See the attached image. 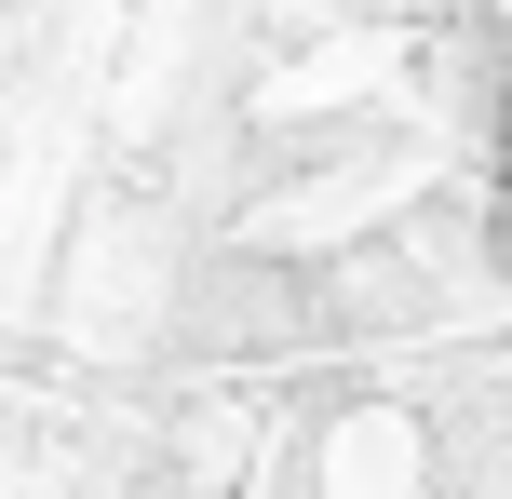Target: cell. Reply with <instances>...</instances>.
<instances>
[{
    "label": "cell",
    "mask_w": 512,
    "mask_h": 499,
    "mask_svg": "<svg viewBox=\"0 0 512 499\" xmlns=\"http://www.w3.org/2000/svg\"><path fill=\"white\" fill-rule=\"evenodd\" d=\"M486 257L512 270V68H499V108H486Z\"/></svg>",
    "instance_id": "cell-1"
}]
</instances>
